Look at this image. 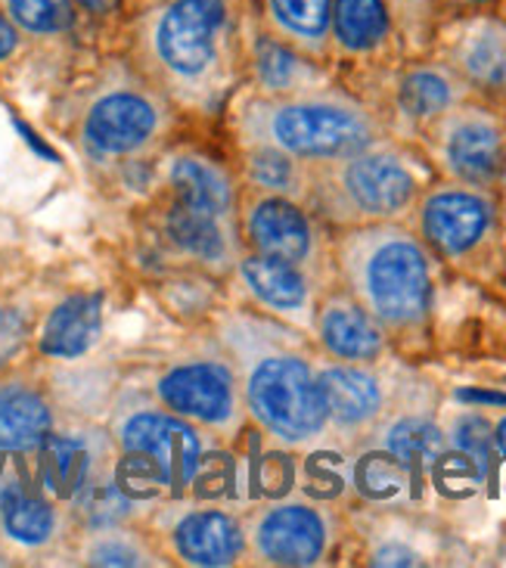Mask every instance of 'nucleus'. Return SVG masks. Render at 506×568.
Listing matches in <instances>:
<instances>
[{
    "instance_id": "f257e3e1",
    "label": "nucleus",
    "mask_w": 506,
    "mask_h": 568,
    "mask_svg": "<svg viewBox=\"0 0 506 568\" xmlns=\"http://www.w3.org/2000/svg\"><path fill=\"white\" fill-rule=\"evenodd\" d=\"M246 0H150L131 19V53L153 88L209 109L246 62Z\"/></svg>"
},
{
    "instance_id": "f03ea898",
    "label": "nucleus",
    "mask_w": 506,
    "mask_h": 568,
    "mask_svg": "<svg viewBox=\"0 0 506 568\" xmlns=\"http://www.w3.org/2000/svg\"><path fill=\"white\" fill-rule=\"evenodd\" d=\"M224 345L233 357L246 414L276 445H317L330 432L317 361L290 326L259 314H231Z\"/></svg>"
},
{
    "instance_id": "7ed1b4c3",
    "label": "nucleus",
    "mask_w": 506,
    "mask_h": 568,
    "mask_svg": "<svg viewBox=\"0 0 506 568\" xmlns=\"http://www.w3.org/2000/svg\"><path fill=\"white\" fill-rule=\"evenodd\" d=\"M435 255L404 221L342 227L333 243L342 290L383 326L388 338L426 333L435 305Z\"/></svg>"
},
{
    "instance_id": "20e7f679",
    "label": "nucleus",
    "mask_w": 506,
    "mask_h": 568,
    "mask_svg": "<svg viewBox=\"0 0 506 568\" xmlns=\"http://www.w3.org/2000/svg\"><path fill=\"white\" fill-rule=\"evenodd\" d=\"M236 131L246 146H274L307 165L352 155L385 138L376 109L330 84L283 97H252L240 106Z\"/></svg>"
},
{
    "instance_id": "39448f33",
    "label": "nucleus",
    "mask_w": 506,
    "mask_h": 568,
    "mask_svg": "<svg viewBox=\"0 0 506 568\" xmlns=\"http://www.w3.org/2000/svg\"><path fill=\"white\" fill-rule=\"evenodd\" d=\"M432 184L426 159L398 140H376L352 155L311 169L307 200L338 227L404 221Z\"/></svg>"
},
{
    "instance_id": "423d86ee",
    "label": "nucleus",
    "mask_w": 506,
    "mask_h": 568,
    "mask_svg": "<svg viewBox=\"0 0 506 568\" xmlns=\"http://www.w3.org/2000/svg\"><path fill=\"white\" fill-rule=\"evenodd\" d=\"M411 215L432 255L442 262L469 264L492 248L500 227V202L485 186L442 181L423 190Z\"/></svg>"
},
{
    "instance_id": "0eeeda50",
    "label": "nucleus",
    "mask_w": 506,
    "mask_h": 568,
    "mask_svg": "<svg viewBox=\"0 0 506 568\" xmlns=\"http://www.w3.org/2000/svg\"><path fill=\"white\" fill-rule=\"evenodd\" d=\"M429 162L445 181L494 190L506 162V119L476 97L423 128Z\"/></svg>"
},
{
    "instance_id": "6e6552de",
    "label": "nucleus",
    "mask_w": 506,
    "mask_h": 568,
    "mask_svg": "<svg viewBox=\"0 0 506 568\" xmlns=\"http://www.w3.org/2000/svg\"><path fill=\"white\" fill-rule=\"evenodd\" d=\"M432 57L451 65L482 97H506V13L454 10L432 38Z\"/></svg>"
},
{
    "instance_id": "1a4fd4ad",
    "label": "nucleus",
    "mask_w": 506,
    "mask_h": 568,
    "mask_svg": "<svg viewBox=\"0 0 506 568\" xmlns=\"http://www.w3.org/2000/svg\"><path fill=\"white\" fill-rule=\"evenodd\" d=\"M249 554L264 566H317L336 540L333 509L311 500H280L249 516Z\"/></svg>"
},
{
    "instance_id": "9d476101",
    "label": "nucleus",
    "mask_w": 506,
    "mask_h": 568,
    "mask_svg": "<svg viewBox=\"0 0 506 568\" xmlns=\"http://www.w3.org/2000/svg\"><path fill=\"white\" fill-rule=\"evenodd\" d=\"M124 454L138 457L162 491L184 494L202 466V435L196 423L165 410H140L124 419Z\"/></svg>"
},
{
    "instance_id": "9b49d317",
    "label": "nucleus",
    "mask_w": 506,
    "mask_h": 568,
    "mask_svg": "<svg viewBox=\"0 0 506 568\" xmlns=\"http://www.w3.org/2000/svg\"><path fill=\"white\" fill-rule=\"evenodd\" d=\"M159 400L171 414L184 416L202 429L233 435L243 423V392L231 364L224 361H184L159 379Z\"/></svg>"
},
{
    "instance_id": "f8f14e48",
    "label": "nucleus",
    "mask_w": 506,
    "mask_h": 568,
    "mask_svg": "<svg viewBox=\"0 0 506 568\" xmlns=\"http://www.w3.org/2000/svg\"><path fill=\"white\" fill-rule=\"evenodd\" d=\"M317 383L330 432L338 435H373L392 410V383L373 364L317 361Z\"/></svg>"
},
{
    "instance_id": "ddd939ff",
    "label": "nucleus",
    "mask_w": 506,
    "mask_h": 568,
    "mask_svg": "<svg viewBox=\"0 0 506 568\" xmlns=\"http://www.w3.org/2000/svg\"><path fill=\"white\" fill-rule=\"evenodd\" d=\"M243 231H246L252 252L298 264L307 274L321 271V231H317V221L307 215V209L298 200L255 193L243 212Z\"/></svg>"
},
{
    "instance_id": "4468645a",
    "label": "nucleus",
    "mask_w": 506,
    "mask_h": 568,
    "mask_svg": "<svg viewBox=\"0 0 506 568\" xmlns=\"http://www.w3.org/2000/svg\"><path fill=\"white\" fill-rule=\"evenodd\" d=\"M165 109L155 93L138 88L107 91L84 119V140L103 155H131L150 146L165 124Z\"/></svg>"
},
{
    "instance_id": "2eb2a0df",
    "label": "nucleus",
    "mask_w": 506,
    "mask_h": 568,
    "mask_svg": "<svg viewBox=\"0 0 506 568\" xmlns=\"http://www.w3.org/2000/svg\"><path fill=\"white\" fill-rule=\"evenodd\" d=\"M311 326L323 354L333 361L376 364L388 352V333L345 290L323 295Z\"/></svg>"
},
{
    "instance_id": "dca6fc26",
    "label": "nucleus",
    "mask_w": 506,
    "mask_h": 568,
    "mask_svg": "<svg viewBox=\"0 0 506 568\" xmlns=\"http://www.w3.org/2000/svg\"><path fill=\"white\" fill-rule=\"evenodd\" d=\"M398 29L388 0H333L330 13V62L376 65L398 50Z\"/></svg>"
},
{
    "instance_id": "f3484780",
    "label": "nucleus",
    "mask_w": 506,
    "mask_h": 568,
    "mask_svg": "<svg viewBox=\"0 0 506 568\" xmlns=\"http://www.w3.org/2000/svg\"><path fill=\"white\" fill-rule=\"evenodd\" d=\"M469 97H476L469 84L435 57L401 65L392 84L395 112L416 128H429L438 115H445L447 109H454Z\"/></svg>"
},
{
    "instance_id": "a211bd4d",
    "label": "nucleus",
    "mask_w": 506,
    "mask_h": 568,
    "mask_svg": "<svg viewBox=\"0 0 506 568\" xmlns=\"http://www.w3.org/2000/svg\"><path fill=\"white\" fill-rule=\"evenodd\" d=\"M246 65L264 97H283L326 84L321 60H311L307 53L280 41L261 22L246 29Z\"/></svg>"
},
{
    "instance_id": "6ab92c4d",
    "label": "nucleus",
    "mask_w": 506,
    "mask_h": 568,
    "mask_svg": "<svg viewBox=\"0 0 506 568\" xmlns=\"http://www.w3.org/2000/svg\"><path fill=\"white\" fill-rule=\"evenodd\" d=\"M169 538L186 566H233L246 550V528L224 509H190L171 525Z\"/></svg>"
},
{
    "instance_id": "aec40b11",
    "label": "nucleus",
    "mask_w": 506,
    "mask_h": 568,
    "mask_svg": "<svg viewBox=\"0 0 506 568\" xmlns=\"http://www.w3.org/2000/svg\"><path fill=\"white\" fill-rule=\"evenodd\" d=\"M240 277L255 305L267 307L271 314H286L298 323H314V274H307L305 267L252 252L240 262Z\"/></svg>"
},
{
    "instance_id": "412c9836",
    "label": "nucleus",
    "mask_w": 506,
    "mask_h": 568,
    "mask_svg": "<svg viewBox=\"0 0 506 568\" xmlns=\"http://www.w3.org/2000/svg\"><path fill=\"white\" fill-rule=\"evenodd\" d=\"M333 0H259V22L311 60L330 62Z\"/></svg>"
},
{
    "instance_id": "4be33fe9",
    "label": "nucleus",
    "mask_w": 506,
    "mask_h": 568,
    "mask_svg": "<svg viewBox=\"0 0 506 568\" xmlns=\"http://www.w3.org/2000/svg\"><path fill=\"white\" fill-rule=\"evenodd\" d=\"M373 438H376V447L388 450L416 481H423V476L438 466L442 454L447 450L445 429L432 416L423 414L388 416L383 426L373 432Z\"/></svg>"
},
{
    "instance_id": "5701e85b",
    "label": "nucleus",
    "mask_w": 506,
    "mask_h": 568,
    "mask_svg": "<svg viewBox=\"0 0 506 568\" xmlns=\"http://www.w3.org/2000/svg\"><path fill=\"white\" fill-rule=\"evenodd\" d=\"M169 178L181 205L221 217H233L236 190H233L231 174L217 162L205 159V155H181V159H174Z\"/></svg>"
},
{
    "instance_id": "b1692460",
    "label": "nucleus",
    "mask_w": 506,
    "mask_h": 568,
    "mask_svg": "<svg viewBox=\"0 0 506 568\" xmlns=\"http://www.w3.org/2000/svg\"><path fill=\"white\" fill-rule=\"evenodd\" d=\"M165 231L174 246H181L186 255L200 262L221 264L233 258V217L212 215L174 202V209L165 217Z\"/></svg>"
},
{
    "instance_id": "393cba45",
    "label": "nucleus",
    "mask_w": 506,
    "mask_h": 568,
    "mask_svg": "<svg viewBox=\"0 0 506 568\" xmlns=\"http://www.w3.org/2000/svg\"><path fill=\"white\" fill-rule=\"evenodd\" d=\"M100 298L97 295H75L65 298L47 321L41 333V352L50 357H78L91 348L100 336Z\"/></svg>"
},
{
    "instance_id": "a878e982",
    "label": "nucleus",
    "mask_w": 506,
    "mask_h": 568,
    "mask_svg": "<svg viewBox=\"0 0 506 568\" xmlns=\"http://www.w3.org/2000/svg\"><path fill=\"white\" fill-rule=\"evenodd\" d=\"M50 435V407L26 385H0V450H31Z\"/></svg>"
},
{
    "instance_id": "bb28decb",
    "label": "nucleus",
    "mask_w": 506,
    "mask_h": 568,
    "mask_svg": "<svg viewBox=\"0 0 506 568\" xmlns=\"http://www.w3.org/2000/svg\"><path fill=\"white\" fill-rule=\"evenodd\" d=\"M311 169L302 159L274 150V146H246V178L259 193L307 200L311 193Z\"/></svg>"
},
{
    "instance_id": "cd10ccee",
    "label": "nucleus",
    "mask_w": 506,
    "mask_h": 568,
    "mask_svg": "<svg viewBox=\"0 0 506 568\" xmlns=\"http://www.w3.org/2000/svg\"><path fill=\"white\" fill-rule=\"evenodd\" d=\"M44 450V481L57 497H75L88 485V447L65 438V435H47L41 442Z\"/></svg>"
},
{
    "instance_id": "c85d7f7f",
    "label": "nucleus",
    "mask_w": 506,
    "mask_h": 568,
    "mask_svg": "<svg viewBox=\"0 0 506 568\" xmlns=\"http://www.w3.org/2000/svg\"><path fill=\"white\" fill-rule=\"evenodd\" d=\"M0 516H3V528L10 538L19 540V544H31V547L50 540L53 528H57V516H53L50 504L29 497L16 485L0 494Z\"/></svg>"
},
{
    "instance_id": "c756f323",
    "label": "nucleus",
    "mask_w": 506,
    "mask_h": 568,
    "mask_svg": "<svg viewBox=\"0 0 506 568\" xmlns=\"http://www.w3.org/2000/svg\"><path fill=\"white\" fill-rule=\"evenodd\" d=\"M0 7L29 38H60L75 29V0H0Z\"/></svg>"
},
{
    "instance_id": "7c9ffc66",
    "label": "nucleus",
    "mask_w": 506,
    "mask_h": 568,
    "mask_svg": "<svg viewBox=\"0 0 506 568\" xmlns=\"http://www.w3.org/2000/svg\"><path fill=\"white\" fill-rule=\"evenodd\" d=\"M354 481H357V491L364 494L367 500L385 504V500H398L401 494L407 491L411 485H416V478L401 466L388 450L376 447L364 454L357 466H354Z\"/></svg>"
},
{
    "instance_id": "2f4dec72",
    "label": "nucleus",
    "mask_w": 506,
    "mask_h": 568,
    "mask_svg": "<svg viewBox=\"0 0 506 568\" xmlns=\"http://www.w3.org/2000/svg\"><path fill=\"white\" fill-rule=\"evenodd\" d=\"M447 447L454 454H461L478 469V476L488 478L494 469V457H497V445H494V423L482 414H457L445 429Z\"/></svg>"
},
{
    "instance_id": "473e14b6",
    "label": "nucleus",
    "mask_w": 506,
    "mask_h": 568,
    "mask_svg": "<svg viewBox=\"0 0 506 568\" xmlns=\"http://www.w3.org/2000/svg\"><path fill=\"white\" fill-rule=\"evenodd\" d=\"M81 494H84L81 513L93 528H112V525H119L131 516V500L119 485H93V488L84 485Z\"/></svg>"
},
{
    "instance_id": "72a5a7b5",
    "label": "nucleus",
    "mask_w": 506,
    "mask_h": 568,
    "mask_svg": "<svg viewBox=\"0 0 506 568\" xmlns=\"http://www.w3.org/2000/svg\"><path fill=\"white\" fill-rule=\"evenodd\" d=\"M91 562H97V566H140L143 554L134 550L131 544H124V540L107 538L91 550Z\"/></svg>"
},
{
    "instance_id": "f704fd0d",
    "label": "nucleus",
    "mask_w": 506,
    "mask_h": 568,
    "mask_svg": "<svg viewBox=\"0 0 506 568\" xmlns=\"http://www.w3.org/2000/svg\"><path fill=\"white\" fill-rule=\"evenodd\" d=\"M26 342V321L16 311H0V364L10 361Z\"/></svg>"
},
{
    "instance_id": "c9c22d12",
    "label": "nucleus",
    "mask_w": 506,
    "mask_h": 568,
    "mask_svg": "<svg viewBox=\"0 0 506 568\" xmlns=\"http://www.w3.org/2000/svg\"><path fill=\"white\" fill-rule=\"evenodd\" d=\"M370 562H373V566H423L426 559L416 554L414 547L398 544V540H388V544L376 547V550L370 554Z\"/></svg>"
},
{
    "instance_id": "e433bc0d",
    "label": "nucleus",
    "mask_w": 506,
    "mask_h": 568,
    "mask_svg": "<svg viewBox=\"0 0 506 568\" xmlns=\"http://www.w3.org/2000/svg\"><path fill=\"white\" fill-rule=\"evenodd\" d=\"M78 13L91 16V19H100V22H109L124 10V0H75Z\"/></svg>"
},
{
    "instance_id": "4c0bfd02",
    "label": "nucleus",
    "mask_w": 506,
    "mask_h": 568,
    "mask_svg": "<svg viewBox=\"0 0 506 568\" xmlns=\"http://www.w3.org/2000/svg\"><path fill=\"white\" fill-rule=\"evenodd\" d=\"M19 41H22V31L16 29L13 22H10V16L3 13V7H0V62L13 57L16 50H19Z\"/></svg>"
},
{
    "instance_id": "58836bf2",
    "label": "nucleus",
    "mask_w": 506,
    "mask_h": 568,
    "mask_svg": "<svg viewBox=\"0 0 506 568\" xmlns=\"http://www.w3.org/2000/svg\"><path fill=\"white\" fill-rule=\"evenodd\" d=\"M457 398L466 404H494V407H506L504 392H478V388H461Z\"/></svg>"
},
{
    "instance_id": "ea45409f",
    "label": "nucleus",
    "mask_w": 506,
    "mask_h": 568,
    "mask_svg": "<svg viewBox=\"0 0 506 568\" xmlns=\"http://www.w3.org/2000/svg\"><path fill=\"white\" fill-rule=\"evenodd\" d=\"M451 10H504L506 0H445Z\"/></svg>"
},
{
    "instance_id": "a19ab883",
    "label": "nucleus",
    "mask_w": 506,
    "mask_h": 568,
    "mask_svg": "<svg viewBox=\"0 0 506 568\" xmlns=\"http://www.w3.org/2000/svg\"><path fill=\"white\" fill-rule=\"evenodd\" d=\"M494 445H497V454L506 460V414L494 423Z\"/></svg>"
},
{
    "instance_id": "79ce46f5",
    "label": "nucleus",
    "mask_w": 506,
    "mask_h": 568,
    "mask_svg": "<svg viewBox=\"0 0 506 568\" xmlns=\"http://www.w3.org/2000/svg\"><path fill=\"white\" fill-rule=\"evenodd\" d=\"M497 186H500V196H504L506 202V162H504V171H500V181H497Z\"/></svg>"
},
{
    "instance_id": "37998d69",
    "label": "nucleus",
    "mask_w": 506,
    "mask_h": 568,
    "mask_svg": "<svg viewBox=\"0 0 506 568\" xmlns=\"http://www.w3.org/2000/svg\"><path fill=\"white\" fill-rule=\"evenodd\" d=\"M128 3H134V7L140 10V7H143V3H150V0H124V7H128Z\"/></svg>"
},
{
    "instance_id": "c03bdc74",
    "label": "nucleus",
    "mask_w": 506,
    "mask_h": 568,
    "mask_svg": "<svg viewBox=\"0 0 506 568\" xmlns=\"http://www.w3.org/2000/svg\"><path fill=\"white\" fill-rule=\"evenodd\" d=\"M442 3H445V0H442Z\"/></svg>"
},
{
    "instance_id": "a18cd8bd",
    "label": "nucleus",
    "mask_w": 506,
    "mask_h": 568,
    "mask_svg": "<svg viewBox=\"0 0 506 568\" xmlns=\"http://www.w3.org/2000/svg\"><path fill=\"white\" fill-rule=\"evenodd\" d=\"M504 10H506V7H504Z\"/></svg>"
}]
</instances>
